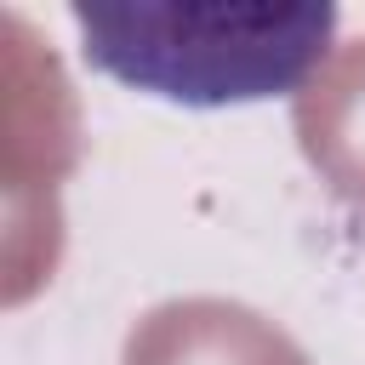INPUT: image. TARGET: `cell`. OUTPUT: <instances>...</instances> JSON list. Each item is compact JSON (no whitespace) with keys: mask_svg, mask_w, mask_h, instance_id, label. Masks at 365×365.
<instances>
[{"mask_svg":"<svg viewBox=\"0 0 365 365\" xmlns=\"http://www.w3.org/2000/svg\"><path fill=\"white\" fill-rule=\"evenodd\" d=\"M125 365H308V354L245 302L182 297L131 325Z\"/></svg>","mask_w":365,"mask_h":365,"instance_id":"cell-2","label":"cell"},{"mask_svg":"<svg viewBox=\"0 0 365 365\" xmlns=\"http://www.w3.org/2000/svg\"><path fill=\"white\" fill-rule=\"evenodd\" d=\"M291 120L308 165L331 182V194L365 211V40H348L319 63V74L297 91Z\"/></svg>","mask_w":365,"mask_h":365,"instance_id":"cell-3","label":"cell"},{"mask_svg":"<svg viewBox=\"0 0 365 365\" xmlns=\"http://www.w3.org/2000/svg\"><path fill=\"white\" fill-rule=\"evenodd\" d=\"M68 17L103 74L188 108L302 91L336 34V6H68Z\"/></svg>","mask_w":365,"mask_h":365,"instance_id":"cell-1","label":"cell"}]
</instances>
